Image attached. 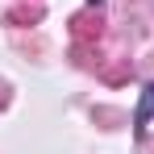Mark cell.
<instances>
[{
  "instance_id": "obj_1",
  "label": "cell",
  "mask_w": 154,
  "mask_h": 154,
  "mask_svg": "<svg viewBox=\"0 0 154 154\" xmlns=\"http://www.w3.org/2000/svg\"><path fill=\"white\" fill-rule=\"evenodd\" d=\"M71 25H75V42H96L100 38V13H79V17H71Z\"/></svg>"
},
{
  "instance_id": "obj_4",
  "label": "cell",
  "mask_w": 154,
  "mask_h": 154,
  "mask_svg": "<svg viewBox=\"0 0 154 154\" xmlns=\"http://www.w3.org/2000/svg\"><path fill=\"white\" fill-rule=\"evenodd\" d=\"M88 4H92V8H100V0H88Z\"/></svg>"
},
{
  "instance_id": "obj_3",
  "label": "cell",
  "mask_w": 154,
  "mask_h": 154,
  "mask_svg": "<svg viewBox=\"0 0 154 154\" xmlns=\"http://www.w3.org/2000/svg\"><path fill=\"white\" fill-rule=\"evenodd\" d=\"M8 21H13V25H33V21H42V8H38V4H33V8H25V4H21V8H8Z\"/></svg>"
},
{
  "instance_id": "obj_2",
  "label": "cell",
  "mask_w": 154,
  "mask_h": 154,
  "mask_svg": "<svg viewBox=\"0 0 154 154\" xmlns=\"http://www.w3.org/2000/svg\"><path fill=\"white\" fill-rule=\"evenodd\" d=\"M150 112H154V83L142 92V104H137V117H133V129H137V137L146 133V125H150Z\"/></svg>"
}]
</instances>
